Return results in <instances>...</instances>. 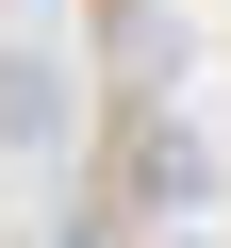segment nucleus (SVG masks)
<instances>
[{
	"label": "nucleus",
	"mask_w": 231,
	"mask_h": 248,
	"mask_svg": "<svg viewBox=\"0 0 231 248\" xmlns=\"http://www.w3.org/2000/svg\"><path fill=\"white\" fill-rule=\"evenodd\" d=\"M66 133V66L50 50H0V149H50Z\"/></svg>",
	"instance_id": "f257e3e1"
}]
</instances>
